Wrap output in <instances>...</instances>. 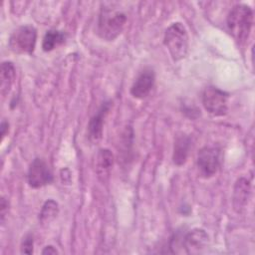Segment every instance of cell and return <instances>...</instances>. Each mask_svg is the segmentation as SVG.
<instances>
[{"label":"cell","instance_id":"obj_1","mask_svg":"<svg viewBox=\"0 0 255 255\" xmlns=\"http://www.w3.org/2000/svg\"><path fill=\"white\" fill-rule=\"evenodd\" d=\"M226 24L230 34L240 44L247 41L253 25V10L246 4H236L227 15Z\"/></svg>","mask_w":255,"mask_h":255},{"label":"cell","instance_id":"obj_2","mask_svg":"<svg viewBox=\"0 0 255 255\" xmlns=\"http://www.w3.org/2000/svg\"><path fill=\"white\" fill-rule=\"evenodd\" d=\"M127 21V14L123 10L104 6L99 15L98 34L106 41H113L124 31Z\"/></svg>","mask_w":255,"mask_h":255},{"label":"cell","instance_id":"obj_3","mask_svg":"<svg viewBox=\"0 0 255 255\" xmlns=\"http://www.w3.org/2000/svg\"><path fill=\"white\" fill-rule=\"evenodd\" d=\"M163 44L173 61L176 62L185 58L188 52V35L182 23H172L165 30Z\"/></svg>","mask_w":255,"mask_h":255},{"label":"cell","instance_id":"obj_4","mask_svg":"<svg viewBox=\"0 0 255 255\" xmlns=\"http://www.w3.org/2000/svg\"><path fill=\"white\" fill-rule=\"evenodd\" d=\"M37 39V31L31 25L18 27L9 38L10 49L17 54H32Z\"/></svg>","mask_w":255,"mask_h":255},{"label":"cell","instance_id":"obj_5","mask_svg":"<svg viewBox=\"0 0 255 255\" xmlns=\"http://www.w3.org/2000/svg\"><path fill=\"white\" fill-rule=\"evenodd\" d=\"M228 98L229 95L226 92L210 86L202 93V105L210 115L221 117L228 111Z\"/></svg>","mask_w":255,"mask_h":255},{"label":"cell","instance_id":"obj_6","mask_svg":"<svg viewBox=\"0 0 255 255\" xmlns=\"http://www.w3.org/2000/svg\"><path fill=\"white\" fill-rule=\"evenodd\" d=\"M220 162L221 151L216 146H203L197 153V167L200 174L205 178L213 176L218 171Z\"/></svg>","mask_w":255,"mask_h":255},{"label":"cell","instance_id":"obj_7","mask_svg":"<svg viewBox=\"0 0 255 255\" xmlns=\"http://www.w3.org/2000/svg\"><path fill=\"white\" fill-rule=\"evenodd\" d=\"M27 179L32 188H40L53 181V173L48 163L44 159L37 157L30 163Z\"/></svg>","mask_w":255,"mask_h":255},{"label":"cell","instance_id":"obj_8","mask_svg":"<svg viewBox=\"0 0 255 255\" xmlns=\"http://www.w3.org/2000/svg\"><path fill=\"white\" fill-rule=\"evenodd\" d=\"M155 74L151 68H144L136 77L130 88V94L135 99L145 98L152 90Z\"/></svg>","mask_w":255,"mask_h":255},{"label":"cell","instance_id":"obj_9","mask_svg":"<svg viewBox=\"0 0 255 255\" xmlns=\"http://www.w3.org/2000/svg\"><path fill=\"white\" fill-rule=\"evenodd\" d=\"M111 108V102H105L99 108L98 112L91 118L88 124V137L93 143L101 140L103 135L104 120Z\"/></svg>","mask_w":255,"mask_h":255},{"label":"cell","instance_id":"obj_10","mask_svg":"<svg viewBox=\"0 0 255 255\" xmlns=\"http://www.w3.org/2000/svg\"><path fill=\"white\" fill-rule=\"evenodd\" d=\"M208 242V235L203 229L195 228L183 237V247L187 253H197L203 249Z\"/></svg>","mask_w":255,"mask_h":255},{"label":"cell","instance_id":"obj_11","mask_svg":"<svg viewBox=\"0 0 255 255\" xmlns=\"http://www.w3.org/2000/svg\"><path fill=\"white\" fill-rule=\"evenodd\" d=\"M114 154L108 148H101L96 155V172L103 181L109 177L114 165Z\"/></svg>","mask_w":255,"mask_h":255},{"label":"cell","instance_id":"obj_12","mask_svg":"<svg viewBox=\"0 0 255 255\" xmlns=\"http://www.w3.org/2000/svg\"><path fill=\"white\" fill-rule=\"evenodd\" d=\"M190 146H191V140L189 136L185 134H181L175 138L174 145H173L172 160L176 165L180 166L185 163Z\"/></svg>","mask_w":255,"mask_h":255},{"label":"cell","instance_id":"obj_13","mask_svg":"<svg viewBox=\"0 0 255 255\" xmlns=\"http://www.w3.org/2000/svg\"><path fill=\"white\" fill-rule=\"evenodd\" d=\"M250 193V184L246 178H239L234 186L233 205L236 210H240L245 206Z\"/></svg>","mask_w":255,"mask_h":255},{"label":"cell","instance_id":"obj_14","mask_svg":"<svg viewBox=\"0 0 255 255\" xmlns=\"http://www.w3.org/2000/svg\"><path fill=\"white\" fill-rule=\"evenodd\" d=\"M16 76L15 67L11 62H3L1 65V95L5 97L11 90Z\"/></svg>","mask_w":255,"mask_h":255},{"label":"cell","instance_id":"obj_15","mask_svg":"<svg viewBox=\"0 0 255 255\" xmlns=\"http://www.w3.org/2000/svg\"><path fill=\"white\" fill-rule=\"evenodd\" d=\"M66 36L62 31L59 30H49L46 32L43 41H42V48L45 52H50L54 50L59 45L65 42Z\"/></svg>","mask_w":255,"mask_h":255},{"label":"cell","instance_id":"obj_16","mask_svg":"<svg viewBox=\"0 0 255 255\" xmlns=\"http://www.w3.org/2000/svg\"><path fill=\"white\" fill-rule=\"evenodd\" d=\"M58 212H59L58 203L56 201L50 199V200L46 201L45 204L43 205L39 218L42 223H47V222L49 223L54 218H56Z\"/></svg>","mask_w":255,"mask_h":255},{"label":"cell","instance_id":"obj_17","mask_svg":"<svg viewBox=\"0 0 255 255\" xmlns=\"http://www.w3.org/2000/svg\"><path fill=\"white\" fill-rule=\"evenodd\" d=\"M21 253L32 254L33 253V237L31 234H27L21 243Z\"/></svg>","mask_w":255,"mask_h":255},{"label":"cell","instance_id":"obj_18","mask_svg":"<svg viewBox=\"0 0 255 255\" xmlns=\"http://www.w3.org/2000/svg\"><path fill=\"white\" fill-rule=\"evenodd\" d=\"M1 220L3 222L4 220V217H5V214H6V209H8V202L5 200L4 197L1 198Z\"/></svg>","mask_w":255,"mask_h":255},{"label":"cell","instance_id":"obj_19","mask_svg":"<svg viewBox=\"0 0 255 255\" xmlns=\"http://www.w3.org/2000/svg\"><path fill=\"white\" fill-rule=\"evenodd\" d=\"M8 129H9V124L7 122L3 121L1 123V136H2V139L4 138L6 133L8 132Z\"/></svg>","mask_w":255,"mask_h":255},{"label":"cell","instance_id":"obj_20","mask_svg":"<svg viewBox=\"0 0 255 255\" xmlns=\"http://www.w3.org/2000/svg\"><path fill=\"white\" fill-rule=\"evenodd\" d=\"M57 253H58L57 249L54 246H52V245L46 246L44 248V250L42 251V254H57Z\"/></svg>","mask_w":255,"mask_h":255}]
</instances>
